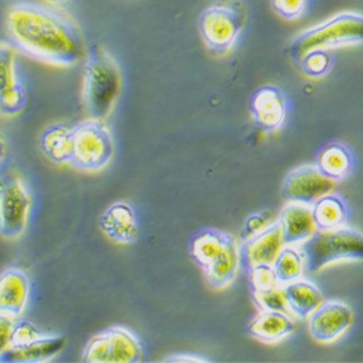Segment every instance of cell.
<instances>
[{"instance_id":"obj_1","label":"cell","mask_w":363,"mask_h":363,"mask_svg":"<svg viewBox=\"0 0 363 363\" xmlns=\"http://www.w3.org/2000/svg\"><path fill=\"white\" fill-rule=\"evenodd\" d=\"M4 29L5 43L35 62L72 67L84 57L77 23L60 8L41 0H8Z\"/></svg>"},{"instance_id":"obj_2","label":"cell","mask_w":363,"mask_h":363,"mask_svg":"<svg viewBox=\"0 0 363 363\" xmlns=\"http://www.w3.org/2000/svg\"><path fill=\"white\" fill-rule=\"evenodd\" d=\"M123 87L116 60L101 45L86 52L83 69V102L90 118L106 119L113 111Z\"/></svg>"},{"instance_id":"obj_3","label":"cell","mask_w":363,"mask_h":363,"mask_svg":"<svg viewBox=\"0 0 363 363\" xmlns=\"http://www.w3.org/2000/svg\"><path fill=\"white\" fill-rule=\"evenodd\" d=\"M363 43V15L359 12H340L327 21L301 33L291 44L294 62L314 48H336Z\"/></svg>"},{"instance_id":"obj_4","label":"cell","mask_w":363,"mask_h":363,"mask_svg":"<svg viewBox=\"0 0 363 363\" xmlns=\"http://www.w3.org/2000/svg\"><path fill=\"white\" fill-rule=\"evenodd\" d=\"M308 274H317L324 267L343 260H363V234L347 228L317 230L302 243Z\"/></svg>"},{"instance_id":"obj_5","label":"cell","mask_w":363,"mask_h":363,"mask_svg":"<svg viewBox=\"0 0 363 363\" xmlns=\"http://www.w3.org/2000/svg\"><path fill=\"white\" fill-rule=\"evenodd\" d=\"M247 22V13L240 2H221L208 6L198 19L199 34L216 55L227 54L235 44Z\"/></svg>"},{"instance_id":"obj_6","label":"cell","mask_w":363,"mask_h":363,"mask_svg":"<svg viewBox=\"0 0 363 363\" xmlns=\"http://www.w3.org/2000/svg\"><path fill=\"white\" fill-rule=\"evenodd\" d=\"M115 143L102 119L90 118L74 127L69 164L80 172H101L113 159Z\"/></svg>"},{"instance_id":"obj_7","label":"cell","mask_w":363,"mask_h":363,"mask_svg":"<svg viewBox=\"0 0 363 363\" xmlns=\"http://www.w3.org/2000/svg\"><path fill=\"white\" fill-rule=\"evenodd\" d=\"M144 347L135 333L124 325H113L87 342L82 353L84 363H138Z\"/></svg>"},{"instance_id":"obj_8","label":"cell","mask_w":363,"mask_h":363,"mask_svg":"<svg viewBox=\"0 0 363 363\" xmlns=\"http://www.w3.org/2000/svg\"><path fill=\"white\" fill-rule=\"evenodd\" d=\"M33 195L25 182L12 173H0V235L19 238L28 225Z\"/></svg>"},{"instance_id":"obj_9","label":"cell","mask_w":363,"mask_h":363,"mask_svg":"<svg viewBox=\"0 0 363 363\" xmlns=\"http://www.w3.org/2000/svg\"><path fill=\"white\" fill-rule=\"evenodd\" d=\"M28 90L19 77L16 51L0 44V115L16 116L26 108Z\"/></svg>"},{"instance_id":"obj_10","label":"cell","mask_w":363,"mask_h":363,"mask_svg":"<svg viewBox=\"0 0 363 363\" xmlns=\"http://www.w3.org/2000/svg\"><path fill=\"white\" fill-rule=\"evenodd\" d=\"M250 113L255 125L266 134L278 131L288 115V98L282 89L266 84L256 89L250 98Z\"/></svg>"},{"instance_id":"obj_11","label":"cell","mask_w":363,"mask_h":363,"mask_svg":"<svg viewBox=\"0 0 363 363\" xmlns=\"http://www.w3.org/2000/svg\"><path fill=\"white\" fill-rule=\"evenodd\" d=\"M335 182L325 177L317 166H301L292 170L282 184V198L286 202L313 205L318 198L330 194Z\"/></svg>"},{"instance_id":"obj_12","label":"cell","mask_w":363,"mask_h":363,"mask_svg":"<svg viewBox=\"0 0 363 363\" xmlns=\"http://www.w3.org/2000/svg\"><path fill=\"white\" fill-rule=\"evenodd\" d=\"M353 311L340 301H328L308 317L311 336L321 343H333L340 339L353 325Z\"/></svg>"},{"instance_id":"obj_13","label":"cell","mask_w":363,"mask_h":363,"mask_svg":"<svg viewBox=\"0 0 363 363\" xmlns=\"http://www.w3.org/2000/svg\"><path fill=\"white\" fill-rule=\"evenodd\" d=\"M101 231L116 245H133L140 237L137 209L127 201L111 203L99 217Z\"/></svg>"},{"instance_id":"obj_14","label":"cell","mask_w":363,"mask_h":363,"mask_svg":"<svg viewBox=\"0 0 363 363\" xmlns=\"http://www.w3.org/2000/svg\"><path fill=\"white\" fill-rule=\"evenodd\" d=\"M284 246L281 225L275 221L256 235L243 240L238 247L240 266L247 270L256 264H274Z\"/></svg>"},{"instance_id":"obj_15","label":"cell","mask_w":363,"mask_h":363,"mask_svg":"<svg viewBox=\"0 0 363 363\" xmlns=\"http://www.w3.org/2000/svg\"><path fill=\"white\" fill-rule=\"evenodd\" d=\"M29 295H31V281L25 270L8 267L0 274V313L15 318L22 317Z\"/></svg>"},{"instance_id":"obj_16","label":"cell","mask_w":363,"mask_h":363,"mask_svg":"<svg viewBox=\"0 0 363 363\" xmlns=\"http://www.w3.org/2000/svg\"><path fill=\"white\" fill-rule=\"evenodd\" d=\"M278 223L281 225L285 246L306 243L317 231L311 205L306 203L288 202L278 216Z\"/></svg>"},{"instance_id":"obj_17","label":"cell","mask_w":363,"mask_h":363,"mask_svg":"<svg viewBox=\"0 0 363 363\" xmlns=\"http://www.w3.org/2000/svg\"><path fill=\"white\" fill-rule=\"evenodd\" d=\"M317 169L333 182L346 180L354 169L352 150L340 141L325 143L317 153Z\"/></svg>"},{"instance_id":"obj_18","label":"cell","mask_w":363,"mask_h":363,"mask_svg":"<svg viewBox=\"0 0 363 363\" xmlns=\"http://www.w3.org/2000/svg\"><path fill=\"white\" fill-rule=\"evenodd\" d=\"M295 330L292 315L281 311H260L247 325V335L263 343H278Z\"/></svg>"},{"instance_id":"obj_19","label":"cell","mask_w":363,"mask_h":363,"mask_svg":"<svg viewBox=\"0 0 363 363\" xmlns=\"http://www.w3.org/2000/svg\"><path fill=\"white\" fill-rule=\"evenodd\" d=\"M74 124L62 121L45 127L40 135V148L41 153L57 164H69L73 137H74Z\"/></svg>"},{"instance_id":"obj_20","label":"cell","mask_w":363,"mask_h":363,"mask_svg":"<svg viewBox=\"0 0 363 363\" xmlns=\"http://www.w3.org/2000/svg\"><path fill=\"white\" fill-rule=\"evenodd\" d=\"M282 294L289 313L296 318H308L324 302L321 291L302 278L282 285Z\"/></svg>"},{"instance_id":"obj_21","label":"cell","mask_w":363,"mask_h":363,"mask_svg":"<svg viewBox=\"0 0 363 363\" xmlns=\"http://www.w3.org/2000/svg\"><path fill=\"white\" fill-rule=\"evenodd\" d=\"M231 238L233 235L228 233L216 228H202L189 240V255L201 269H205L220 256Z\"/></svg>"},{"instance_id":"obj_22","label":"cell","mask_w":363,"mask_h":363,"mask_svg":"<svg viewBox=\"0 0 363 363\" xmlns=\"http://www.w3.org/2000/svg\"><path fill=\"white\" fill-rule=\"evenodd\" d=\"M313 217L317 230H336L346 227L350 218V209L345 198L339 194H325L313 205Z\"/></svg>"},{"instance_id":"obj_23","label":"cell","mask_w":363,"mask_h":363,"mask_svg":"<svg viewBox=\"0 0 363 363\" xmlns=\"http://www.w3.org/2000/svg\"><path fill=\"white\" fill-rule=\"evenodd\" d=\"M66 337L45 335L40 340L19 349H9L0 362H16V363H40L54 359L66 347Z\"/></svg>"},{"instance_id":"obj_24","label":"cell","mask_w":363,"mask_h":363,"mask_svg":"<svg viewBox=\"0 0 363 363\" xmlns=\"http://www.w3.org/2000/svg\"><path fill=\"white\" fill-rule=\"evenodd\" d=\"M240 267V253L235 238L233 237L227 247L220 253V256L211 262L203 270L208 285L214 289H224L231 285L237 277Z\"/></svg>"},{"instance_id":"obj_25","label":"cell","mask_w":363,"mask_h":363,"mask_svg":"<svg viewBox=\"0 0 363 363\" xmlns=\"http://www.w3.org/2000/svg\"><path fill=\"white\" fill-rule=\"evenodd\" d=\"M274 269L281 285L301 279L307 270L304 252L296 246H284L274 262Z\"/></svg>"},{"instance_id":"obj_26","label":"cell","mask_w":363,"mask_h":363,"mask_svg":"<svg viewBox=\"0 0 363 363\" xmlns=\"http://www.w3.org/2000/svg\"><path fill=\"white\" fill-rule=\"evenodd\" d=\"M302 70V73L308 77L318 79L325 76L335 63V57L327 48H314L307 51L296 62Z\"/></svg>"},{"instance_id":"obj_27","label":"cell","mask_w":363,"mask_h":363,"mask_svg":"<svg viewBox=\"0 0 363 363\" xmlns=\"http://www.w3.org/2000/svg\"><path fill=\"white\" fill-rule=\"evenodd\" d=\"M246 272L252 294H262L282 286L277 277L274 264H256Z\"/></svg>"},{"instance_id":"obj_28","label":"cell","mask_w":363,"mask_h":363,"mask_svg":"<svg viewBox=\"0 0 363 363\" xmlns=\"http://www.w3.org/2000/svg\"><path fill=\"white\" fill-rule=\"evenodd\" d=\"M45 335H47V333L41 331L34 323H31V321L26 320V318L18 317L15 320V324H13L12 342H11V347L9 349L25 347L28 345H31V343L40 340Z\"/></svg>"},{"instance_id":"obj_29","label":"cell","mask_w":363,"mask_h":363,"mask_svg":"<svg viewBox=\"0 0 363 363\" xmlns=\"http://www.w3.org/2000/svg\"><path fill=\"white\" fill-rule=\"evenodd\" d=\"M253 301L259 311H281L291 314L282 294V286L262 294H253Z\"/></svg>"},{"instance_id":"obj_30","label":"cell","mask_w":363,"mask_h":363,"mask_svg":"<svg viewBox=\"0 0 363 363\" xmlns=\"http://www.w3.org/2000/svg\"><path fill=\"white\" fill-rule=\"evenodd\" d=\"M308 0H270L274 11L286 21H295L304 15Z\"/></svg>"},{"instance_id":"obj_31","label":"cell","mask_w":363,"mask_h":363,"mask_svg":"<svg viewBox=\"0 0 363 363\" xmlns=\"http://www.w3.org/2000/svg\"><path fill=\"white\" fill-rule=\"evenodd\" d=\"M277 220L274 218V216H272V213H267V211H264V213H256L253 216H250L247 218V221L245 223V227L243 230H241V240H247L253 235H256L257 233L263 231L266 227H269L270 224H274Z\"/></svg>"},{"instance_id":"obj_32","label":"cell","mask_w":363,"mask_h":363,"mask_svg":"<svg viewBox=\"0 0 363 363\" xmlns=\"http://www.w3.org/2000/svg\"><path fill=\"white\" fill-rule=\"evenodd\" d=\"M15 320L16 318L9 314L0 313V357H2L11 347Z\"/></svg>"},{"instance_id":"obj_33","label":"cell","mask_w":363,"mask_h":363,"mask_svg":"<svg viewBox=\"0 0 363 363\" xmlns=\"http://www.w3.org/2000/svg\"><path fill=\"white\" fill-rule=\"evenodd\" d=\"M208 359L198 357V356H172L164 359V362H206Z\"/></svg>"},{"instance_id":"obj_34","label":"cell","mask_w":363,"mask_h":363,"mask_svg":"<svg viewBox=\"0 0 363 363\" xmlns=\"http://www.w3.org/2000/svg\"><path fill=\"white\" fill-rule=\"evenodd\" d=\"M6 155H8V147H6V141H5L4 135L0 134V163H2V162L5 160Z\"/></svg>"},{"instance_id":"obj_35","label":"cell","mask_w":363,"mask_h":363,"mask_svg":"<svg viewBox=\"0 0 363 363\" xmlns=\"http://www.w3.org/2000/svg\"><path fill=\"white\" fill-rule=\"evenodd\" d=\"M50 4H57V5H60V4H66V2H70V0H48Z\"/></svg>"}]
</instances>
